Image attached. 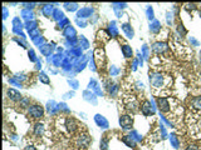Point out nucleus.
<instances>
[{"label": "nucleus", "mask_w": 201, "mask_h": 150, "mask_svg": "<svg viewBox=\"0 0 201 150\" xmlns=\"http://www.w3.org/2000/svg\"><path fill=\"white\" fill-rule=\"evenodd\" d=\"M189 106H190V110L191 111H194L195 114H200L201 113V96L192 98Z\"/></svg>", "instance_id": "6"}, {"label": "nucleus", "mask_w": 201, "mask_h": 150, "mask_svg": "<svg viewBox=\"0 0 201 150\" xmlns=\"http://www.w3.org/2000/svg\"><path fill=\"white\" fill-rule=\"evenodd\" d=\"M157 106L163 116L172 123L177 122L182 115V106L175 98H157Z\"/></svg>", "instance_id": "2"}, {"label": "nucleus", "mask_w": 201, "mask_h": 150, "mask_svg": "<svg viewBox=\"0 0 201 150\" xmlns=\"http://www.w3.org/2000/svg\"><path fill=\"white\" fill-rule=\"evenodd\" d=\"M8 94H9V98H12L13 100H20L21 99L20 94L18 92H15V90H13V89H9L8 90Z\"/></svg>", "instance_id": "9"}, {"label": "nucleus", "mask_w": 201, "mask_h": 150, "mask_svg": "<svg viewBox=\"0 0 201 150\" xmlns=\"http://www.w3.org/2000/svg\"><path fill=\"white\" fill-rule=\"evenodd\" d=\"M28 114H29V116L33 118V119H39V118L43 116L44 110H43V108H42L40 105H31V106L29 108V110H28Z\"/></svg>", "instance_id": "5"}, {"label": "nucleus", "mask_w": 201, "mask_h": 150, "mask_svg": "<svg viewBox=\"0 0 201 150\" xmlns=\"http://www.w3.org/2000/svg\"><path fill=\"white\" fill-rule=\"evenodd\" d=\"M132 123H133V120H132V116L129 115H123L121 119H119V124L124 128V129H128L132 126Z\"/></svg>", "instance_id": "7"}, {"label": "nucleus", "mask_w": 201, "mask_h": 150, "mask_svg": "<svg viewBox=\"0 0 201 150\" xmlns=\"http://www.w3.org/2000/svg\"><path fill=\"white\" fill-rule=\"evenodd\" d=\"M122 50H123V53H124V55H126L127 58L132 56V50H131V48H129L128 45H123V46H122Z\"/></svg>", "instance_id": "10"}, {"label": "nucleus", "mask_w": 201, "mask_h": 150, "mask_svg": "<svg viewBox=\"0 0 201 150\" xmlns=\"http://www.w3.org/2000/svg\"><path fill=\"white\" fill-rule=\"evenodd\" d=\"M54 150H87L91 136L86 126L68 115L55 116L49 125Z\"/></svg>", "instance_id": "1"}, {"label": "nucleus", "mask_w": 201, "mask_h": 150, "mask_svg": "<svg viewBox=\"0 0 201 150\" xmlns=\"http://www.w3.org/2000/svg\"><path fill=\"white\" fill-rule=\"evenodd\" d=\"M150 84L155 95H161V98H166V94L170 92L172 86V78L160 71H153L150 73Z\"/></svg>", "instance_id": "3"}, {"label": "nucleus", "mask_w": 201, "mask_h": 150, "mask_svg": "<svg viewBox=\"0 0 201 150\" xmlns=\"http://www.w3.org/2000/svg\"><path fill=\"white\" fill-rule=\"evenodd\" d=\"M187 150H199V148H197L196 145H190V146L187 148Z\"/></svg>", "instance_id": "12"}, {"label": "nucleus", "mask_w": 201, "mask_h": 150, "mask_svg": "<svg viewBox=\"0 0 201 150\" xmlns=\"http://www.w3.org/2000/svg\"><path fill=\"white\" fill-rule=\"evenodd\" d=\"M123 29H124V30H126V32H127V34H128V36H131V38L133 36V32H132V30H129V29L127 28V24H124V25H123Z\"/></svg>", "instance_id": "11"}, {"label": "nucleus", "mask_w": 201, "mask_h": 150, "mask_svg": "<svg viewBox=\"0 0 201 150\" xmlns=\"http://www.w3.org/2000/svg\"><path fill=\"white\" fill-rule=\"evenodd\" d=\"M166 49H167V46H166V44H163V43H157V44L153 45V50H155V53H157V54L165 51Z\"/></svg>", "instance_id": "8"}, {"label": "nucleus", "mask_w": 201, "mask_h": 150, "mask_svg": "<svg viewBox=\"0 0 201 150\" xmlns=\"http://www.w3.org/2000/svg\"><path fill=\"white\" fill-rule=\"evenodd\" d=\"M94 54H96L94 59H96L97 66L98 68H105V65H106V55H105L103 49H97Z\"/></svg>", "instance_id": "4"}]
</instances>
